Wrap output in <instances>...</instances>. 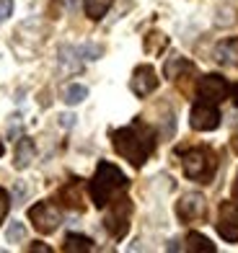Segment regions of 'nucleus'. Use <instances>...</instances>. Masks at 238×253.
I'll list each match as a JSON object with an SVG mask.
<instances>
[{
  "instance_id": "1",
  "label": "nucleus",
  "mask_w": 238,
  "mask_h": 253,
  "mask_svg": "<svg viewBox=\"0 0 238 253\" xmlns=\"http://www.w3.org/2000/svg\"><path fill=\"white\" fill-rule=\"evenodd\" d=\"M111 140H114V150L127 158L135 168H140L145 160H148L150 150H153V129L145 124H132V126H124V129H117L111 134Z\"/></svg>"
},
{
  "instance_id": "2",
  "label": "nucleus",
  "mask_w": 238,
  "mask_h": 253,
  "mask_svg": "<svg viewBox=\"0 0 238 253\" xmlns=\"http://www.w3.org/2000/svg\"><path fill=\"white\" fill-rule=\"evenodd\" d=\"M124 186H127V176H124L117 166L101 163L98 170H96V176H94V181H91V197H94L96 207H104Z\"/></svg>"
},
{
  "instance_id": "3",
  "label": "nucleus",
  "mask_w": 238,
  "mask_h": 253,
  "mask_svg": "<svg viewBox=\"0 0 238 253\" xmlns=\"http://www.w3.org/2000/svg\"><path fill=\"white\" fill-rule=\"evenodd\" d=\"M184 173L194 181L207 183L210 176L215 173V155L205 147H197V150H189L184 158Z\"/></svg>"
},
{
  "instance_id": "4",
  "label": "nucleus",
  "mask_w": 238,
  "mask_h": 253,
  "mask_svg": "<svg viewBox=\"0 0 238 253\" xmlns=\"http://www.w3.org/2000/svg\"><path fill=\"white\" fill-rule=\"evenodd\" d=\"M29 220L34 222V227H37L39 233H54V230L60 227L62 217H60V210L54 204L42 202V204H37V207L29 210Z\"/></svg>"
},
{
  "instance_id": "5",
  "label": "nucleus",
  "mask_w": 238,
  "mask_h": 253,
  "mask_svg": "<svg viewBox=\"0 0 238 253\" xmlns=\"http://www.w3.org/2000/svg\"><path fill=\"white\" fill-rule=\"evenodd\" d=\"M130 212H132L130 199H117V204L111 207V212L104 217V225H106V230L114 238H122L124 233H127V227H130Z\"/></svg>"
},
{
  "instance_id": "6",
  "label": "nucleus",
  "mask_w": 238,
  "mask_h": 253,
  "mask_svg": "<svg viewBox=\"0 0 238 253\" xmlns=\"http://www.w3.org/2000/svg\"><path fill=\"white\" fill-rule=\"evenodd\" d=\"M207 212V202L202 194H184L181 202L176 204V214L181 217L184 222H194V220H202Z\"/></svg>"
},
{
  "instance_id": "7",
  "label": "nucleus",
  "mask_w": 238,
  "mask_h": 253,
  "mask_svg": "<svg viewBox=\"0 0 238 253\" xmlns=\"http://www.w3.org/2000/svg\"><path fill=\"white\" fill-rule=\"evenodd\" d=\"M218 233H220L223 240H228V243H236V240H238V207L233 202H225L220 207Z\"/></svg>"
},
{
  "instance_id": "8",
  "label": "nucleus",
  "mask_w": 238,
  "mask_h": 253,
  "mask_svg": "<svg viewBox=\"0 0 238 253\" xmlns=\"http://www.w3.org/2000/svg\"><path fill=\"white\" fill-rule=\"evenodd\" d=\"M130 88H132V93H135V96H140V98L150 96L153 90L158 88V75H155V70H153L150 65H140L138 70L132 73Z\"/></svg>"
},
{
  "instance_id": "9",
  "label": "nucleus",
  "mask_w": 238,
  "mask_h": 253,
  "mask_svg": "<svg viewBox=\"0 0 238 253\" xmlns=\"http://www.w3.org/2000/svg\"><path fill=\"white\" fill-rule=\"evenodd\" d=\"M191 126H194L197 132H210V129H215V126L220 124V114H218V109L212 106L210 101H205V103H197L194 109H191Z\"/></svg>"
},
{
  "instance_id": "10",
  "label": "nucleus",
  "mask_w": 238,
  "mask_h": 253,
  "mask_svg": "<svg viewBox=\"0 0 238 253\" xmlns=\"http://www.w3.org/2000/svg\"><path fill=\"white\" fill-rule=\"evenodd\" d=\"M199 96L210 101V103H218L228 96V83H225V78L220 75H205L199 83Z\"/></svg>"
},
{
  "instance_id": "11",
  "label": "nucleus",
  "mask_w": 238,
  "mask_h": 253,
  "mask_svg": "<svg viewBox=\"0 0 238 253\" xmlns=\"http://www.w3.org/2000/svg\"><path fill=\"white\" fill-rule=\"evenodd\" d=\"M34 155H37V147H34V142L29 140V137H21L18 145H16V160H13L16 168H18V170L29 168L31 160H34Z\"/></svg>"
},
{
  "instance_id": "12",
  "label": "nucleus",
  "mask_w": 238,
  "mask_h": 253,
  "mask_svg": "<svg viewBox=\"0 0 238 253\" xmlns=\"http://www.w3.org/2000/svg\"><path fill=\"white\" fill-rule=\"evenodd\" d=\"M111 3H114V0H83L86 16H88V18H94V21L104 18V16H106V10L111 8Z\"/></svg>"
},
{
  "instance_id": "13",
  "label": "nucleus",
  "mask_w": 238,
  "mask_h": 253,
  "mask_svg": "<svg viewBox=\"0 0 238 253\" xmlns=\"http://www.w3.org/2000/svg\"><path fill=\"white\" fill-rule=\"evenodd\" d=\"M86 98H88V88L81 85V83L67 85V88H65V96H62V101L67 103V106H78V103H83Z\"/></svg>"
},
{
  "instance_id": "14",
  "label": "nucleus",
  "mask_w": 238,
  "mask_h": 253,
  "mask_svg": "<svg viewBox=\"0 0 238 253\" xmlns=\"http://www.w3.org/2000/svg\"><path fill=\"white\" fill-rule=\"evenodd\" d=\"M187 251H202V253H212L215 246L210 243V240L205 235H199V233H189L187 235Z\"/></svg>"
},
{
  "instance_id": "15",
  "label": "nucleus",
  "mask_w": 238,
  "mask_h": 253,
  "mask_svg": "<svg viewBox=\"0 0 238 253\" xmlns=\"http://www.w3.org/2000/svg\"><path fill=\"white\" fill-rule=\"evenodd\" d=\"M78 189H81V183L78 181H70L67 186L62 189V199H65V204H70V207H83V199H81V194H78Z\"/></svg>"
},
{
  "instance_id": "16",
  "label": "nucleus",
  "mask_w": 238,
  "mask_h": 253,
  "mask_svg": "<svg viewBox=\"0 0 238 253\" xmlns=\"http://www.w3.org/2000/svg\"><path fill=\"white\" fill-rule=\"evenodd\" d=\"M5 240H8V243H21V240H26V225L21 222V220L8 222V230H5Z\"/></svg>"
},
{
  "instance_id": "17",
  "label": "nucleus",
  "mask_w": 238,
  "mask_h": 253,
  "mask_svg": "<svg viewBox=\"0 0 238 253\" xmlns=\"http://www.w3.org/2000/svg\"><path fill=\"white\" fill-rule=\"evenodd\" d=\"M166 44H168V39L163 37V34L161 31H153V34H148V39H145V52L158 54L161 49H166Z\"/></svg>"
},
{
  "instance_id": "18",
  "label": "nucleus",
  "mask_w": 238,
  "mask_h": 253,
  "mask_svg": "<svg viewBox=\"0 0 238 253\" xmlns=\"http://www.w3.org/2000/svg\"><path fill=\"white\" fill-rule=\"evenodd\" d=\"M94 246H91V240L83 238V235H67L65 240V251L67 253H75V251H91Z\"/></svg>"
},
{
  "instance_id": "19",
  "label": "nucleus",
  "mask_w": 238,
  "mask_h": 253,
  "mask_svg": "<svg viewBox=\"0 0 238 253\" xmlns=\"http://www.w3.org/2000/svg\"><path fill=\"white\" fill-rule=\"evenodd\" d=\"M75 54H78V49L62 47V49H60V62H62L65 67H70V70H78V67H81V62L75 60Z\"/></svg>"
},
{
  "instance_id": "20",
  "label": "nucleus",
  "mask_w": 238,
  "mask_h": 253,
  "mask_svg": "<svg viewBox=\"0 0 238 253\" xmlns=\"http://www.w3.org/2000/svg\"><path fill=\"white\" fill-rule=\"evenodd\" d=\"M179 70H189V62L187 60H181V57H174V60H168L166 62V75L168 78H179Z\"/></svg>"
},
{
  "instance_id": "21",
  "label": "nucleus",
  "mask_w": 238,
  "mask_h": 253,
  "mask_svg": "<svg viewBox=\"0 0 238 253\" xmlns=\"http://www.w3.org/2000/svg\"><path fill=\"white\" fill-rule=\"evenodd\" d=\"M101 52H104V49H101L98 44H91V42H86L83 47H78V54H81V60H98Z\"/></svg>"
},
{
  "instance_id": "22",
  "label": "nucleus",
  "mask_w": 238,
  "mask_h": 253,
  "mask_svg": "<svg viewBox=\"0 0 238 253\" xmlns=\"http://www.w3.org/2000/svg\"><path fill=\"white\" fill-rule=\"evenodd\" d=\"M8 207H10V199H8L5 189H0V222L5 220V214H8Z\"/></svg>"
},
{
  "instance_id": "23",
  "label": "nucleus",
  "mask_w": 238,
  "mask_h": 253,
  "mask_svg": "<svg viewBox=\"0 0 238 253\" xmlns=\"http://www.w3.org/2000/svg\"><path fill=\"white\" fill-rule=\"evenodd\" d=\"M13 13V0H0V21H5Z\"/></svg>"
},
{
  "instance_id": "24",
  "label": "nucleus",
  "mask_w": 238,
  "mask_h": 253,
  "mask_svg": "<svg viewBox=\"0 0 238 253\" xmlns=\"http://www.w3.org/2000/svg\"><path fill=\"white\" fill-rule=\"evenodd\" d=\"M13 194H16V199H18V202H21V199H26V194H29V186H26L24 181H18L16 186H13Z\"/></svg>"
},
{
  "instance_id": "25",
  "label": "nucleus",
  "mask_w": 238,
  "mask_h": 253,
  "mask_svg": "<svg viewBox=\"0 0 238 253\" xmlns=\"http://www.w3.org/2000/svg\"><path fill=\"white\" fill-rule=\"evenodd\" d=\"M60 124L62 126H73L75 124V117H73V114H65V117H60Z\"/></svg>"
},
{
  "instance_id": "26",
  "label": "nucleus",
  "mask_w": 238,
  "mask_h": 253,
  "mask_svg": "<svg viewBox=\"0 0 238 253\" xmlns=\"http://www.w3.org/2000/svg\"><path fill=\"white\" fill-rule=\"evenodd\" d=\"M31 251H42V253H49L47 246H31Z\"/></svg>"
},
{
  "instance_id": "27",
  "label": "nucleus",
  "mask_w": 238,
  "mask_h": 253,
  "mask_svg": "<svg viewBox=\"0 0 238 253\" xmlns=\"http://www.w3.org/2000/svg\"><path fill=\"white\" fill-rule=\"evenodd\" d=\"M233 199L238 202V178H236V183H233Z\"/></svg>"
},
{
  "instance_id": "28",
  "label": "nucleus",
  "mask_w": 238,
  "mask_h": 253,
  "mask_svg": "<svg viewBox=\"0 0 238 253\" xmlns=\"http://www.w3.org/2000/svg\"><path fill=\"white\" fill-rule=\"evenodd\" d=\"M233 96H236V103H238V85L233 88Z\"/></svg>"
},
{
  "instance_id": "29",
  "label": "nucleus",
  "mask_w": 238,
  "mask_h": 253,
  "mask_svg": "<svg viewBox=\"0 0 238 253\" xmlns=\"http://www.w3.org/2000/svg\"><path fill=\"white\" fill-rule=\"evenodd\" d=\"M3 150H5V147H3V142H0V155H3Z\"/></svg>"
}]
</instances>
